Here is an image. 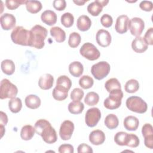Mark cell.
I'll return each mask as SVG.
<instances>
[{"instance_id": "cell-42", "label": "cell", "mask_w": 153, "mask_h": 153, "mask_svg": "<svg viewBox=\"0 0 153 153\" xmlns=\"http://www.w3.org/2000/svg\"><path fill=\"white\" fill-rule=\"evenodd\" d=\"M26 1L25 0H7L5 1V5L8 9L13 10L17 8L20 5L26 4Z\"/></svg>"}, {"instance_id": "cell-27", "label": "cell", "mask_w": 153, "mask_h": 153, "mask_svg": "<svg viewBox=\"0 0 153 153\" xmlns=\"http://www.w3.org/2000/svg\"><path fill=\"white\" fill-rule=\"evenodd\" d=\"M68 91L69 90L63 87L56 85L53 90L52 95L55 100L57 101H62L67 98Z\"/></svg>"}, {"instance_id": "cell-38", "label": "cell", "mask_w": 153, "mask_h": 153, "mask_svg": "<svg viewBox=\"0 0 153 153\" xmlns=\"http://www.w3.org/2000/svg\"><path fill=\"white\" fill-rule=\"evenodd\" d=\"M60 21L62 24L65 27L68 28L73 25L74 22V17L71 13H65L62 15Z\"/></svg>"}, {"instance_id": "cell-45", "label": "cell", "mask_w": 153, "mask_h": 153, "mask_svg": "<svg viewBox=\"0 0 153 153\" xmlns=\"http://www.w3.org/2000/svg\"><path fill=\"white\" fill-rule=\"evenodd\" d=\"M152 35H153V28L150 27L147 30V31L146 32L144 35V37L143 38L147 45H152L153 44Z\"/></svg>"}, {"instance_id": "cell-47", "label": "cell", "mask_w": 153, "mask_h": 153, "mask_svg": "<svg viewBox=\"0 0 153 153\" xmlns=\"http://www.w3.org/2000/svg\"><path fill=\"white\" fill-rule=\"evenodd\" d=\"M139 7L143 11H151L153 8V3L150 1H142L139 4Z\"/></svg>"}, {"instance_id": "cell-44", "label": "cell", "mask_w": 153, "mask_h": 153, "mask_svg": "<svg viewBox=\"0 0 153 153\" xmlns=\"http://www.w3.org/2000/svg\"><path fill=\"white\" fill-rule=\"evenodd\" d=\"M100 23L102 25L105 27H111L113 23L112 16L108 14H103L100 18Z\"/></svg>"}, {"instance_id": "cell-49", "label": "cell", "mask_w": 153, "mask_h": 153, "mask_svg": "<svg viewBox=\"0 0 153 153\" xmlns=\"http://www.w3.org/2000/svg\"><path fill=\"white\" fill-rule=\"evenodd\" d=\"M77 151L78 153H93V151L91 146L85 143H81L78 146Z\"/></svg>"}, {"instance_id": "cell-1", "label": "cell", "mask_w": 153, "mask_h": 153, "mask_svg": "<svg viewBox=\"0 0 153 153\" xmlns=\"http://www.w3.org/2000/svg\"><path fill=\"white\" fill-rule=\"evenodd\" d=\"M35 132L40 135L43 140L48 144L55 143L57 140V136L55 129L50 123L46 120H38L35 124Z\"/></svg>"}, {"instance_id": "cell-50", "label": "cell", "mask_w": 153, "mask_h": 153, "mask_svg": "<svg viewBox=\"0 0 153 153\" xmlns=\"http://www.w3.org/2000/svg\"><path fill=\"white\" fill-rule=\"evenodd\" d=\"M0 116H1L0 125H2V126H5L8 123L7 115L5 112H4L2 111H1L0 112Z\"/></svg>"}, {"instance_id": "cell-46", "label": "cell", "mask_w": 153, "mask_h": 153, "mask_svg": "<svg viewBox=\"0 0 153 153\" xmlns=\"http://www.w3.org/2000/svg\"><path fill=\"white\" fill-rule=\"evenodd\" d=\"M58 151L60 153H74V149L72 145L62 144L59 147Z\"/></svg>"}, {"instance_id": "cell-39", "label": "cell", "mask_w": 153, "mask_h": 153, "mask_svg": "<svg viewBox=\"0 0 153 153\" xmlns=\"http://www.w3.org/2000/svg\"><path fill=\"white\" fill-rule=\"evenodd\" d=\"M81 41V38L80 35L77 32H74L69 35L68 44L72 48H76L79 45Z\"/></svg>"}, {"instance_id": "cell-11", "label": "cell", "mask_w": 153, "mask_h": 153, "mask_svg": "<svg viewBox=\"0 0 153 153\" xmlns=\"http://www.w3.org/2000/svg\"><path fill=\"white\" fill-rule=\"evenodd\" d=\"M74 130V124L70 120L64 121L60 127L59 134L61 139L67 140L71 139Z\"/></svg>"}, {"instance_id": "cell-16", "label": "cell", "mask_w": 153, "mask_h": 153, "mask_svg": "<svg viewBox=\"0 0 153 153\" xmlns=\"http://www.w3.org/2000/svg\"><path fill=\"white\" fill-rule=\"evenodd\" d=\"M105 140V134L100 130L92 131L89 134V141L94 145H100L104 143Z\"/></svg>"}, {"instance_id": "cell-8", "label": "cell", "mask_w": 153, "mask_h": 153, "mask_svg": "<svg viewBox=\"0 0 153 153\" xmlns=\"http://www.w3.org/2000/svg\"><path fill=\"white\" fill-rule=\"evenodd\" d=\"M79 53L84 58L91 61L98 59L100 56L99 50L90 42L84 44L79 50Z\"/></svg>"}, {"instance_id": "cell-9", "label": "cell", "mask_w": 153, "mask_h": 153, "mask_svg": "<svg viewBox=\"0 0 153 153\" xmlns=\"http://www.w3.org/2000/svg\"><path fill=\"white\" fill-rule=\"evenodd\" d=\"M145 28L144 21L139 17H133L128 20V29L132 35L140 36Z\"/></svg>"}, {"instance_id": "cell-3", "label": "cell", "mask_w": 153, "mask_h": 153, "mask_svg": "<svg viewBox=\"0 0 153 153\" xmlns=\"http://www.w3.org/2000/svg\"><path fill=\"white\" fill-rule=\"evenodd\" d=\"M11 38L12 41L16 44L30 46L31 39L30 31L22 26H16L11 32Z\"/></svg>"}, {"instance_id": "cell-18", "label": "cell", "mask_w": 153, "mask_h": 153, "mask_svg": "<svg viewBox=\"0 0 153 153\" xmlns=\"http://www.w3.org/2000/svg\"><path fill=\"white\" fill-rule=\"evenodd\" d=\"M54 78L50 74H45L40 76L38 81V85L42 90H49L53 85Z\"/></svg>"}, {"instance_id": "cell-31", "label": "cell", "mask_w": 153, "mask_h": 153, "mask_svg": "<svg viewBox=\"0 0 153 153\" xmlns=\"http://www.w3.org/2000/svg\"><path fill=\"white\" fill-rule=\"evenodd\" d=\"M105 87L107 91L109 93L121 89L120 81L115 78H110L107 80L105 84Z\"/></svg>"}, {"instance_id": "cell-12", "label": "cell", "mask_w": 153, "mask_h": 153, "mask_svg": "<svg viewBox=\"0 0 153 153\" xmlns=\"http://www.w3.org/2000/svg\"><path fill=\"white\" fill-rule=\"evenodd\" d=\"M142 136L144 137L145 145L152 149H153V127L149 123L145 124L142 128Z\"/></svg>"}, {"instance_id": "cell-23", "label": "cell", "mask_w": 153, "mask_h": 153, "mask_svg": "<svg viewBox=\"0 0 153 153\" xmlns=\"http://www.w3.org/2000/svg\"><path fill=\"white\" fill-rule=\"evenodd\" d=\"M26 106L32 109L38 108L41 105L40 98L35 94H29L27 96L25 100Z\"/></svg>"}, {"instance_id": "cell-33", "label": "cell", "mask_w": 153, "mask_h": 153, "mask_svg": "<svg viewBox=\"0 0 153 153\" xmlns=\"http://www.w3.org/2000/svg\"><path fill=\"white\" fill-rule=\"evenodd\" d=\"M8 108L13 113H18L22 108V102L19 97L11 99L8 102Z\"/></svg>"}, {"instance_id": "cell-41", "label": "cell", "mask_w": 153, "mask_h": 153, "mask_svg": "<svg viewBox=\"0 0 153 153\" xmlns=\"http://www.w3.org/2000/svg\"><path fill=\"white\" fill-rule=\"evenodd\" d=\"M139 143H140V140L137 136L133 133L128 134L127 142L126 143V146L131 148H136L139 146Z\"/></svg>"}, {"instance_id": "cell-25", "label": "cell", "mask_w": 153, "mask_h": 153, "mask_svg": "<svg viewBox=\"0 0 153 153\" xmlns=\"http://www.w3.org/2000/svg\"><path fill=\"white\" fill-rule=\"evenodd\" d=\"M103 6L100 3V0H96L91 2L87 6L88 12L93 16H97L102 11Z\"/></svg>"}, {"instance_id": "cell-26", "label": "cell", "mask_w": 153, "mask_h": 153, "mask_svg": "<svg viewBox=\"0 0 153 153\" xmlns=\"http://www.w3.org/2000/svg\"><path fill=\"white\" fill-rule=\"evenodd\" d=\"M35 133V127L31 125H25L22 127L20 131V137L24 140H30Z\"/></svg>"}, {"instance_id": "cell-13", "label": "cell", "mask_w": 153, "mask_h": 153, "mask_svg": "<svg viewBox=\"0 0 153 153\" xmlns=\"http://www.w3.org/2000/svg\"><path fill=\"white\" fill-rule=\"evenodd\" d=\"M96 39L99 45L102 47H106L111 43V35L110 33L105 29H99L96 33Z\"/></svg>"}, {"instance_id": "cell-21", "label": "cell", "mask_w": 153, "mask_h": 153, "mask_svg": "<svg viewBox=\"0 0 153 153\" xmlns=\"http://www.w3.org/2000/svg\"><path fill=\"white\" fill-rule=\"evenodd\" d=\"M91 26V19L86 15L80 16L77 19L76 26L77 28L82 32L88 30Z\"/></svg>"}, {"instance_id": "cell-5", "label": "cell", "mask_w": 153, "mask_h": 153, "mask_svg": "<svg viewBox=\"0 0 153 153\" xmlns=\"http://www.w3.org/2000/svg\"><path fill=\"white\" fill-rule=\"evenodd\" d=\"M18 93L17 87L8 79H3L1 81L0 98L1 99H13L16 97Z\"/></svg>"}, {"instance_id": "cell-28", "label": "cell", "mask_w": 153, "mask_h": 153, "mask_svg": "<svg viewBox=\"0 0 153 153\" xmlns=\"http://www.w3.org/2000/svg\"><path fill=\"white\" fill-rule=\"evenodd\" d=\"M2 71L7 75H11L15 71L14 63L10 59H5L2 61L1 64Z\"/></svg>"}, {"instance_id": "cell-4", "label": "cell", "mask_w": 153, "mask_h": 153, "mask_svg": "<svg viewBox=\"0 0 153 153\" xmlns=\"http://www.w3.org/2000/svg\"><path fill=\"white\" fill-rule=\"evenodd\" d=\"M126 106L131 111L139 114L146 112L148 109L147 103L139 96H131L126 100Z\"/></svg>"}, {"instance_id": "cell-24", "label": "cell", "mask_w": 153, "mask_h": 153, "mask_svg": "<svg viewBox=\"0 0 153 153\" xmlns=\"http://www.w3.org/2000/svg\"><path fill=\"white\" fill-rule=\"evenodd\" d=\"M50 35L53 36L56 42H63L66 39V33L60 27L54 26L50 29Z\"/></svg>"}, {"instance_id": "cell-19", "label": "cell", "mask_w": 153, "mask_h": 153, "mask_svg": "<svg viewBox=\"0 0 153 153\" xmlns=\"http://www.w3.org/2000/svg\"><path fill=\"white\" fill-rule=\"evenodd\" d=\"M41 19L45 24L48 26H53L57 22V15L53 11L47 10L41 14Z\"/></svg>"}, {"instance_id": "cell-22", "label": "cell", "mask_w": 153, "mask_h": 153, "mask_svg": "<svg viewBox=\"0 0 153 153\" xmlns=\"http://www.w3.org/2000/svg\"><path fill=\"white\" fill-rule=\"evenodd\" d=\"M69 71L72 76L74 77H79L83 73V65L78 61H74L69 64Z\"/></svg>"}, {"instance_id": "cell-32", "label": "cell", "mask_w": 153, "mask_h": 153, "mask_svg": "<svg viewBox=\"0 0 153 153\" xmlns=\"http://www.w3.org/2000/svg\"><path fill=\"white\" fill-rule=\"evenodd\" d=\"M68 111L72 114H81L84 108L83 103L80 101H73L68 105Z\"/></svg>"}, {"instance_id": "cell-2", "label": "cell", "mask_w": 153, "mask_h": 153, "mask_svg": "<svg viewBox=\"0 0 153 153\" xmlns=\"http://www.w3.org/2000/svg\"><path fill=\"white\" fill-rule=\"evenodd\" d=\"M31 39L30 47L41 49L45 45L44 40L48 33L47 29L39 25H35L30 29Z\"/></svg>"}, {"instance_id": "cell-35", "label": "cell", "mask_w": 153, "mask_h": 153, "mask_svg": "<svg viewBox=\"0 0 153 153\" xmlns=\"http://www.w3.org/2000/svg\"><path fill=\"white\" fill-rule=\"evenodd\" d=\"M139 88V82L134 79H131L127 81L124 85L125 91L128 93H134Z\"/></svg>"}, {"instance_id": "cell-37", "label": "cell", "mask_w": 153, "mask_h": 153, "mask_svg": "<svg viewBox=\"0 0 153 153\" xmlns=\"http://www.w3.org/2000/svg\"><path fill=\"white\" fill-rule=\"evenodd\" d=\"M128 134V133L124 131L117 132L114 136V141L115 143L120 146H126Z\"/></svg>"}, {"instance_id": "cell-40", "label": "cell", "mask_w": 153, "mask_h": 153, "mask_svg": "<svg viewBox=\"0 0 153 153\" xmlns=\"http://www.w3.org/2000/svg\"><path fill=\"white\" fill-rule=\"evenodd\" d=\"M94 84L93 79L89 75H83L79 79V85L84 89L91 88Z\"/></svg>"}, {"instance_id": "cell-30", "label": "cell", "mask_w": 153, "mask_h": 153, "mask_svg": "<svg viewBox=\"0 0 153 153\" xmlns=\"http://www.w3.org/2000/svg\"><path fill=\"white\" fill-rule=\"evenodd\" d=\"M105 125L110 130L117 128L119 124V121L118 117L113 114H108L104 120Z\"/></svg>"}, {"instance_id": "cell-20", "label": "cell", "mask_w": 153, "mask_h": 153, "mask_svg": "<svg viewBox=\"0 0 153 153\" xmlns=\"http://www.w3.org/2000/svg\"><path fill=\"white\" fill-rule=\"evenodd\" d=\"M124 128L129 131H136L139 125L138 118L134 116L129 115L126 117L123 121Z\"/></svg>"}, {"instance_id": "cell-7", "label": "cell", "mask_w": 153, "mask_h": 153, "mask_svg": "<svg viewBox=\"0 0 153 153\" xmlns=\"http://www.w3.org/2000/svg\"><path fill=\"white\" fill-rule=\"evenodd\" d=\"M110 69V65L107 62L101 61L91 66V72L94 78L101 80L109 74Z\"/></svg>"}, {"instance_id": "cell-43", "label": "cell", "mask_w": 153, "mask_h": 153, "mask_svg": "<svg viewBox=\"0 0 153 153\" xmlns=\"http://www.w3.org/2000/svg\"><path fill=\"white\" fill-rule=\"evenodd\" d=\"M84 95L83 90L79 88H75L71 93V99L73 101H80Z\"/></svg>"}, {"instance_id": "cell-29", "label": "cell", "mask_w": 153, "mask_h": 153, "mask_svg": "<svg viewBox=\"0 0 153 153\" xmlns=\"http://www.w3.org/2000/svg\"><path fill=\"white\" fill-rule=\"evenodd\" d=\"M26 8L27 11L32 14H36L40 11L42 9V4L39 1H27Z\"/></svg>"}, {"instance_id": "cell-10", "label": "cell", "mask_w": 153, "mask_h": 153, "mask_svg": "<svg viewBox=\"0 0 153 153\" xmlns=\"http://www.w3.org/2000/svg\"><path fill=\"white\" fill-rule=\"evenodd\" d=\"M101 118V112L99 108H92L87 110L85 115V122L87 126H96Z\"/></svg>"}, {"instance_id": "cell-36", "label": "cell", "mask_w": 153, "mask_h": 153, "mask_svg": "<svg viewBox=\"0 0 153 153\" xmlns=\"http://www.w3.org/2000/svg\"><path fill=\"white\" fill-rule=\"evenodd\" d=\"M56 85L69 90L72 86V81L68 76L66 75H61L57 78Z\"/></svg>"}, {"instance_id": "cell-34", "label": "cell", "mask_w": 153, "mask_h": 153, "mask_svg": "<svg viewBox=\"0 0 153 153\" xmlns=\"http://www.w3.org/2000/svg\"><path fill=\"white\" fill-rule=\"evenodd\" d=\"M99 100V94L94 91L88 92L84 98V102L88 106H94L97 104Z\"/></svg>"}, {"instance_id": "cell-51", "label": "cell", "mask_w": 153, "mask_h": 153, "mask_svg": "<svg viewBox=\"0 0 153 153\" xmlns=\"http://www.w3.org/2000/svg\"><path fill=\"white\" fill-rule=\"evenodd\" d=\"M88 0H76V1H73V2L77 5L81 6L83 5L85 2H87Z\"/></svg>"}, {"instance_id": "cell-52", "label": "cell", "mask_w": 153, "mask_h": 153, "mask_svg": "<svg viewBox=\"0 0 153 153\" xmlns=\"http://www.w3.org/2000/svg\"><path fill=\"white\" fill-rule=\"evenodd\" d=\"M0 128H1V137H2V136H4V134H5V132L4 126L0 125Z\"/></svg>"}, {"instance_id": "cell-14", "label": "cell", "mask_w": 153, "mask_h": 153, "mask_svg": "<svg viewBox=\"0 0 153 153\" xmlns=\"http://www.w3.org/2000/svg\"><path fill=\"white\" fill-rule=\"evenodd\" d=\"M0 22L2 28L5 30H9L15 27L16 19L13 14L4 13L1 16Z\"/></svg>"}, {"instance_id": "cell-17", "label": "cell", "mask_w": 153, "mask_h": 153, "mask_svg": "<svg viewBox=\"0 0 153 153\" xmlns=\"http://www.w3.org/2000/svg\"><path fill=\"white\" fill-rule=\"evenodd\" d=\"M148 45L141 36H137L132 41L131 48L136 53H142L148 49Z\"/></svg>"}, {"instance_id": "cell-15", "label": "cell", "mask_w": 153, "mask_h": 153, "mask_svg": "<svg viewBox=\"0 0 153 153\" xmlns=\"http://www.w3.org/2000/svg\"><path fill=\"white\" fill-rule=\"evenodd\" d=\"M128 17L126 15L119 16L117 20L115 25V29L117 32L123 34L127 32L128 30Z\"/></svg>"}, {"instance_id": "cell-48", "label": "cell", "mask_w": 153, "mask_h": 153, "mask_svg": "<svg viewBox=\"0 0 153 153\" xmlns=\"http://www.w3.org/2000/svg\"><path fill=\"white\" fill-rule=\"evenodd\" d=\"M53 7L58 11H63L65 9L66 3L65 0H55L53 2Z\"/></svg>"}, {"instance_id": "cell-6", "label": "cell", "mask_w": 153, "mask_h": 153, "mask_svg": "<svg viewBox=\"0 0 153 153\" xmlns=\"http://www.w3.org/2000/svg\"><path fill=\"white\" fill-rule=\"evenodd\" d=\"M123 97V93L121 89L111 91L109 93V96L104 100V106L110 110L117 109L121 105Z\"/></svg>"}]
</instances>
